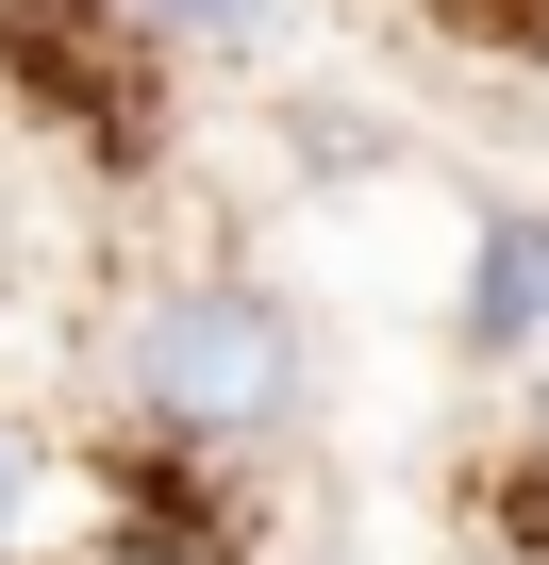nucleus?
<instances>
[{"mask_svg": "<svg viewBox=\"0 0 549 565\" xmlns=\"http://www.w3.org/2000/svg\"><path fill=\"white\" fill-rule=\"evenodd\" d=\"M466 350L483 366H532L549 350V216H499L466 249Z\"/></svg>", "mask_w": 549, "mask_h": 565, "instance_id": "nucleus-2", "label": "nucleus"}, {"mask_svg": "<svg viewBox=\"0 0 549 565\" xmlns=\"http://www.w3.org/2000/svg\"><path fill=\"white\" fill-rule=\"evenodd\" d=\"M18 515H34V449L0 433V548H18Z\"/></svg>", "mask_w": 549, "mask_h": 565, "instance_id": "nucleus-4", "label": "nucleus"}, {"mask_svg": "<svg viewBox=\"0 0 549 565\" xmlns=\"http://www.w3.org/2000/svg\"><path fill=\"white\" fill-rule=\"evenodd\" d=\"M134 18H167V34H217V51H233V34H266V0H134Z\"/></svg>", "mask_w": 549, "mask_h": 565, "instance_id": "nucleus-3", "label": "nucleus"}, {"mask_svg": "<svg viewBox=\"0 0 549 565\" xmlns=\"http://www.w3.org/2000/svg\"><path fill=\"white\" fill-rule=\"evenodd\" d=\"M134 416L183 449H250L300 416V317L266 282H167L134 317Z\"/></svg>", "mask_w": 549, "mask_h": 565, "instance_id": "nucleus-1", "label": "nucleus"}, {"mask_svg": "<svg viewBox=\"0 0 549 565\" xmlns=\"http://www.w3.org/2000/svg\"><path fill=\"white\" fill-rule=\"evenodd\" d=\"M117 565H167V548H117Z\"/></svg>", "mask_w": 549, "mask_h": 565, "instance_id": "nucleus-5", "label": "nucleus"}]
</instances>
